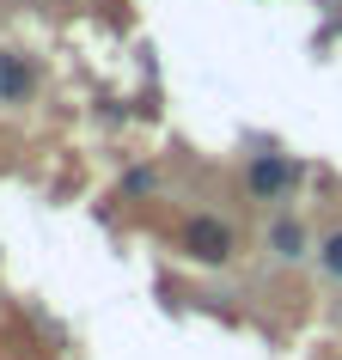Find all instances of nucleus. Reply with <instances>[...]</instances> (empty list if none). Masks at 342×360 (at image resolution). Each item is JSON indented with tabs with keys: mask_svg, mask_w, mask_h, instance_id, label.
<instances>
[{
	"mask_svg": "<svg viewBox=\"0 0 342 360\" xmlns=\"http://www.w3.org/2000/svg\"><path fill=\"white\" fill-rule=\"evenodd\" d=\"M43 86L37 61L25 56V49H0V104H31Z\"/></svg>",
	"mask_w": 342,
	"mask_h": 360,
	"instance_id": "nucleus-3",
	"label": "nucleus"
},
{
	"mask_svg": "<svg viewBox=\"0 0 342 360\" xmlns=\"http://www.w3.org/2000/svg\"><path fill=\"white\" fill-rule=\"evenodd\" d=\"M239 190H245V202L281 208L305 190V159L300 153H251L245 171H239Z\"/></svg>",
	"mask_w": 342,
	"mask_h": 360,
	"instance_id": "nucleus-1",
	"label": "nucleus"
},
{
	"mask_svg": "<svg viewBox=\"0 0 342 360\" xmlns=\"http://www.w3.org/2000/svg\"><path fill=\"white\" fill-rule=\"evenodd\" d=\"M336 360H342V354H336Z\"/></svg>",
	"mask_w": 342,
	"mask_h": 360,
	"instance_id": "nucleus-7",
	"label": "nucleus"
},
{
	"mask_svg": "<svg viewBox=\"0 0 342 360\" xmlns=\"http://www.w3.org/2000/svg\"><path fill=\"white\" fill-rule=\"evenodd\" d=\"M312 250L318 245H312V232H305L293 214H275V220H269V257H275V263H300Z\"/></svg>",
	"mask_w": 342,
	"mask_h": 360,
	"instance_id": "nucleus-4",
	"label": "nucleus"
},
{
	"mask_svg": "<svg viewBox=\"0 0 342 360\" xmlns=\"http://www.w3.org/2000/svg\"><path fill=\"white\" fill-rule=\"evenodd\" d=\"M177 250H184L196 269H227L232 257H239V232H232V220H220V214H190V220L177 226Z\"/></svg>",
	"mask_w": 342,
	"mask_h": 360,
	"instance_id": "nucleus-2",
	"label": "nucleus"
},
{
	"mask_svg": "<svg viewBox=\"0 0 342 360\" xmlns=\"http://www.w3.org/2000/svg\"><path fill=\"white\" fill-rule=\"evenodd\" d=\"M159 190V165H134V171H122V202H141V195H153Z\"/></svg>",
	"mask_w": 342,
	"mask_h": 360,
	"instance_id": "nucleus-5",
	"label": "nucleus"
},
{
	"mask_svg": "<svg viewBox=\"0 0 342 360\" xmlns=\"http://www.w3.org/2000/svg\"><path fill=\"white\" fill-rule=\"evenodd\" d=\"M318 269L330 275V281H342V226L318 238Z\"/></svg>",
	"mask_w": 342,
	"mask_h": 360,
	"instance_id": "nucleus-6",
	"label": "nucleus"
}]
</instances>
